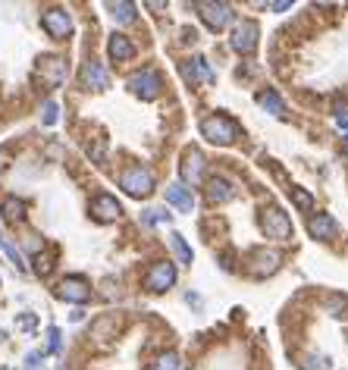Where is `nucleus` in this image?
Listing matches in <instances>:
<instances>
[{
    "instance_id": "nucleus-17",
    "label": "nucleus",
    "mask_w": 348,
    "mask_h": 370,
    "mask_svg": "<svg viewBox=\"0 0 348 370\" xmlns=\"http://www.w3.org/2000/svg\"><path fill=\"white\" fill-rule=\"evenodd\" d=\"M182 76H185V82H198V79H204V82H217V76L211 72V66H207V60L204 57H195V60H188V63H182Z\"/></svg>"
},
{
    "instance_id": "nucleus-32",
    "label": "nucleus",
    "mask_w": 348,
    "mask_h": 370,
    "mask_svg": "<svg viewBox=\"0 0 348 370\" xmlns=\"http://www.w3.org/2000/svg\"><path fill=\"white\" fill-rule=\"evenodd\" d=\"M345 144H348V138H345Z\"/></svg>"
},
{
    "instance_id": "nucleus-10",
    "label": "nucleus",
    "mask_w": 348,
    "mask_h": 370,
    "mask_svg": "<svg viewBox=\"0 0 348 370\" xmlns=\"http://www.w3.org/2000/svg\"><path fill=\"white\" fill-rule=\"evenodd\" d=\"M179 173H182L185 185H198L201 179H204V154L195 151V148H188V151L182 154V166H179Z\"/></svg>"
},
{
    "instance_id": "nucleus-28",
    "label": "nucleus",
    "mask_w": 348,
    "mask_h": 370,
    "mask_svg": "<svg viewBox=\"0 0 348 370\" xmlns=\"http://www.w3.org/2000/svg\"><path fill=\"white\" fill-rule=\"evenodd\" d=\"M144 223H170L166 211H144Z\"/></svg>"
},
{
    "instance_id": "nucleus-21",
    "label": "nucleus",
    "mask_w": 348,
    "mask_h": 370,
    "mask_svg": "<svg viewBox=\"0 0 348 370\" xmlns=\"http://www.w3.org/2000/svg\"><path fill=\"white\" fill-rule=\"evenodd\" d=\"M0 211H3V220H7V223H22V220H26V201L7 198Z\"/></svg>"
},
{
    "instance_id": "nucleus-15",
    "label": "nucleus",
    "mask_w": 348,
    "mask_h": 370,
    "mask_svg": "<svg viewBox=\"0 0 348 370\" xmlns=\"http://www.w3.org/2000/svg\"><path fill=\"white\" fill-rule=\"evenodd\" d=\"M166 201H170L173 207H179L182 213H191V211H195V195H191V188H185L182 182L166 185Z\"/></svg>"
},
{
    "instance_id": "nucleus-20",
    "label": "nucleus",
    "mask_w": 348,
    "mask_h": 370,
    "mask_svg": "<svg viewBox=\"0 0 348 370\" xmlns=\"http://www.w3.org/2000/svg\"><path fill=\"white\" fill-rule=\"evenodd\" d=\"M276 264H280V254H273V251H258V254H254V267H251V273H254V276L273 273Z\"/></svg>"
},
{
    "instance_id": "nucleus-29",
    "label": "nucleus",
    "mask_w": 348,
    "mask_h": 370,
    "mask_svg": "<svg viewBox=\"0 0 348 370\" xmlns=\"http://www.w3.org/2000/svg\"><path fill=\"white\" fill-rule=\"evenodd\" d=\"M48 339H50V351H54V355H60V349H63V342H60V329L50 327V329H48Z\"/></svg>"
},
{
    "instance_id": "nucleus-9",
    "label": "nucleus",
    "mask_w": 348,
    "mask_h": 370,
    "mask_svg": "<svg viewBox=\"0 0 348 370\" xmlns=\"http://www.w3.org/2000/svg\"><path fill=\"white\" fill-rule=\"evenodd\" d=\"M57 295H60L63 302L85 304L91 298V286L82 280V276H66V280H60V286H57Z\"/></svg>"
},
{
    "instance_id": "nucleus-4",
    "label": "nucleus",
    "mask_w": 348,
    "mask_h": 370,
    "mask_svg": "<svg viewBox=\"0 0 348 370\" xmlns=\"http://www.w3.org/2000/svg\"><path fill=\"white\" fill-rule=\"evenodd\" d=\"M41 26L50 38L63 41V38H69V32H72V16H69V10H63V7H50V10H44Z\"/></svg>"
},
{
    "instance_id": "nucleus-18",
    "label": "nucleus",
    "mask_w": 348,
    "mask_h": 370,
    "mask_svg": "<svg viewBox=\"0 0 348 370\" xmlns=\"http://www.w3.org/2000/svg\"><path fill=\"white\" fill-rule=\"evenodd\" d=\"M107 50H110V57H113L116 63H126V60H132L135 57V44L126 38V35H110V41H107Z\"/></svg>"
},
{
    "instance_id": "nucleus-7",
    "label": "nucleus",
    "mask_w": 348,
    "mask_h": 370,
    "mask_svg": "<svg viewBox=\"0 0 348 370\" xmlns=\"http://www.w3.org/2000/svg\"><path fill=\"white\" fill-rule=\"evenodd\" d=\"M258 38H260V28L251 19L235 22V28H232V48L239 50V54H251L258 48Z\"/></svg>"
},
{
    "instance_id": "nucleus-26",
    "label": "nucleus",
    "mask_w": 348,
    "mask_h": 370,
    "mask_svg": "<svg viewBox=\"0 0 348 370\" xmlns=\"http://www.w3.org/2000/svg\"><path fill=\"white\" fill-rule=\"evenodd\" d=\"M304 370H333V367H329V361L323 355H307L304 358Z\"/></svg>"
},
{
    "instance_id": "nucleus-1",
    "label": "nucleus",
    "mask_w": 348,
    "mask_h": 370,
    "mask_svg": "<svg viewBox=\"0 0 348 370\" xmlns=\"http://www.w3.org/2000/svg\"><path fill=\"white\" fill-rule=\"evenodd\" d=\"M201 135L211 144H232L239 138V123L223 117V113H213V117L201 119Z\"/></svg>"
},
{
    "instance_id": "nucleus-23",
    "label": "nucleus",
    "mask_w": 348,
    "mask_h": 370,
    "mask_svg": "<svg viewBox=\"0 0 348 370\" xmlns=\"http://www.w3.org/2000/svg\"><path fill=\"white\" fill-rule=\"evenodd\" d=\"M170 242H173V248H176V254H179V261L182 264H191V248L185 245V239L179 233H173L170 235Z\"/></svg>"
},
{
    "instance_id": "nucleus-5",
    "label": "nucleus",
    "mask_w": 348,
    "mask_h": 370,
    "mask_svg": "<svg viewBox=\"0 0 348 370\" xmlns=\"http://www.w3.org/2000/svg\"><path fill=\"white\" fill-rule=\"evenodd\" d=\"M195 10H198L201 19H204L207 26L213 28V32H223V28L232 22V7H229V3H213V0H201V3H195Z\"/></svg>"
},
{
    "instance_id": "nucleus-31",
    "label": "nucleus",
    "mask_w": 348,
    "mask_h": 370,
    "mask_svg": "<svg viewBox=\"0 0 348 370\" xmlns=\"http://www.w3.org/2000/svg\"><path fill=\"white\" fill-rule=\"evenodd\" d=\"M292 7V0H280V3H270V10H276V13H280V10H289Z\"/></svg>"
},
{
    "instance_id": "nucleus-12",
    "label": "nucleus",
    "mask_w": 348,
    "mask_h": 370,
    "mask_svg": "<svg viewBox=\"0 0 348 370\" xmlns=\"http://www.w3.org/2000/svg\"><path fill=\"white\" fill-rule=\"evenodd\" d=\"M82 85L91 91H107L110 88V72L104 69L101 60H88L82 66Z\"/></svg>"
},
{
    "instance_id": "nucleus-16",
    "label": "nucleus",
    "mask_w": 348,
    "mask_h": 370,
    "mask_svg": "<svg viewBox=\"0 0 348 370\" xmlns=\"http://www.w3.org/2000/svg\"><path fill=\"white\" fill-rule=\"evenodd\" d=\"M336 220L329 217V213H317V217H311L307 220V233L314 235V239H320V242H329L336 235Z\"/></svg>"
},
{
    "instance_id": "nucleus-22",
    "label": "nucleus",
    "mask_w": 348,
    "mask_h": 370,
    "mask_svg": "<svg viewBox=\"0 0 348 370\" xmlns=\"http://www.w3.org/2000/svg\"><path fill=\"white\" fill-rule=\"evenodd\" d=\"M110 10H113V19H119V22L135 19V3H110Z\"/></svg>"
},
{
    "instance_id": "nucleus-13",
    "label": "nucleus",
    "mask_w": 348,
    "mask_h": 370,
    "mask_svg": "<svg viewBox=\"0 0 348 370\" xmlns=\"http://www.w3.org/2000/svg\"><path fill=\"white\" fill-rule=\"evenodd\" d=\"M38 76L50 88H60V82L66 79V60L63 57H44V60H38Z\"/></svg>"
},
{
    "instance_id": "nucleus-8",
    "label": "nucleus",
    "mask_w": 348,
    "mask_h": 370,
    "mask_svg": "<svg viewBox=\"0 0 348 370\" xmlns=\"http://www.w3.org/2000/svg\"><path fill=\"white\" fill-rule=\"evenodd\" d=\"M173 282H176V267H173L170 261H157L144 273V286H148L151 292H166Z\"/></svg>"
},
{
    "instance_id": "nucleus-24",
    "label": "nucleus",
    "mask_w": 348,
    "mask_h": 370,
    "mask_svg": "<svg viewBox=\"0 0 348 370\" xmlns=\"http://www.w3.org/2000/svg\"><path fill=\"white\" fill-rule=\"evenodd\" d=\"M151 370H179V355L176 351H166V355H160L157 361H154Z\"/></svg>"
},
{
    "instance_id": "nucleus-30",
    "label": "nucleus",
    "mask_w": 348,
    "mask_h": 370,
    "mask_svg": "<svg viewBox=\"0 0 348 370\" xmlns=\"http://www.w3.org/2000/svg\"><path fill=\"white\" fill-rule=\"evenodd\" d=\"M38 364H41V355H38V351H32V355L26 358V370H38Z\"/></svg>"
},
{
    "instance_id": "nucleus-19",
    "label": "nucleus",
    "mask_w": 348,
    "mask_h": 370,
    "mask_svg": "<svg viewBox=\"0 0 348 370\" xmlns=\"http://www.w3.org/2000/svg\"><path fill=\"white\" fill-rule=\"evenodd\" d=\"M258 104L267 110V113H273V117H286V101H282L280 95H276L273 88H267L258 95Z\"/></svg>"
},
{
    "instance_id": "nucleus-25",
    "label": "nucleus",
    "mask_w": 348,
    "mask_h": 370,
    "mask_svg": "<svg viewBox=\"0 0 348 370\" xmlns=\"http://www.w3.org/2000/svg\"><path fill=\"white\" fill-rule=\"evenodd\" d=\"M289 195H292V201L301 211H311V207H314V198H311V192H304V188H289Z\"/></svg>"
},
{
    "instance_id": "nucleus-6",
    "label": "nucleus",
    "mask_w": 348,
    "mask_h": 370,
    "mask_svg": "<svg viewBox=\"0 0 348 370\" xmlns=\"http://www.w3.org/2000/svg\"><path fill=\"white\" fill-rule=\"evenodd\" d=\"M129 88L135 91L142 101H154V97L160 95V88H164V82H160V76L154 69H142V72H135V76L129 79Z\"/></svg>"
},
{
    "instance_id": "nucleus-3",
    "label": "nucleus",
    "mask_w": 348,
    "mask_h": 370,
    "mask_svg": "<svg viewBox=\"0 0 348 370\" xmlns=\"http://www.w3.org/2000/svg\"><path fill=\"white\" fill-rule=\"evenodd\" d=\"M260 226H264V233L270 235V239H280V242H286L289 235H292V220H289V213H282L280 207H264V211H260Z\"/></svg>"
},
{
    "instance_id": "nucleus-27",
    "label": "nucleus",
    "mask_w": 348,
    "mask_h": 370,
    "mask_svg": "<svg viewBox=\"0 0 348 370\" xmlns=\"http://www.w3.org/2000/svg\"><path fill=\"white\" fill-rule=\"evenodd\" d=\"M57 119H60V107H57L54 101L44 104V126H54Z\"/></svg>"
},
{
    "instance_id": "nucleus-2",
    "label": "nucleus",
    "mask_w": 348,
    "mask_h": 370,
    "mask_svg": "<svg viewBox=\"0 0 348 370\" xmlns=\"http://www.w3.org/2000/svg\"><path fill=\"white\" fill-rule=\"evenodd\" d=\"M119 188H123L126 195H132V198H148V195L154 192V176H151V170H144V166H129V170L119 176Z\"/></svg>"
},
{
    "instance_id": "nucleus-11",
    "label": "nucleus",
    "mask_w": 348,
    "mask_h": 370,
    "mask_svg": "<svg viewBox=\"0 0 348 370\" xmlns=\"http://www.w3.org/2000/svg\"><path fill=\"white\" fill-rule=\"evenodd\" d=\"M119 213H123V204H119L113 195H97V198L91 201V217H95L97 223H113V220H119Z\"/></svg>"
},
{
    "instance_id": "nucleus-14",
    "label": "nucleus",
    "mask_w": 348,
    "mask_h": 370,
    "mask_svg": "<svg viewBox=\"0 0 348 370\" xmlns=\"http://www.w3.org/2000/svg\"><path fill=\"white\" fill-rule=\"evenodd\" d=\"M235 198V185L223 176H211L207 179V201L211 204H226V201Z\"/></svg>"
}]
</instances>
